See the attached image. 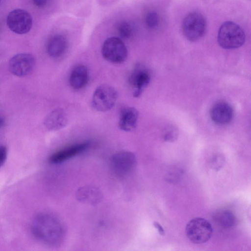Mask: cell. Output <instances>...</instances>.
Wrapping results in <instances>:
<instances>
[{
    "label": "cell",
    "mask_w": 251,
    "mask_h": 251,
    "mask_svg": "<svg viewBox=\"0 0 251 251\" xmlns=\"http://www.w3.org/2000/svg\"><path fill=\"white\" fill-rule=\"evenodd\" d=\"M31 230L40 241L49 245H55L61 242L64 229L61 222L54 216L42 213L33 219Z\"/></svg>",
    "instance_id": "obj_1"
},
{
    "label": "cell",
    "mask_w": 251,
    "mask_h": 251,
    "mask_svg": "<svg viewBox=\"0 0 251 251\" xmlns=\"http://www.w3.org/2000/svg\"><path fill=\"white\" fill-rule=\"evenodd\" d=\"M243 29L233 22H226L220 26L218 34V42L223 48L233 49L241 47L245 41Z\"/></svg>",
    "instance_id": "obj_2"
},
{
    "label": "cell",
    "mask_w": 251,
    "mask_h": 251,
    "mask_svg": "<svg viewBox=\"0 0 251 251\" xmlns=\"http://www.w3.org/2000/svg\"><path fill=\"white\" fill-rule=\"evenodd\" d=\"M185 232L192 243L199 244L204 243L210 239L213 229L211 224L205 219L195 218L187 224Z\"/></svg>",
    "instance_id": "obj_3"
},
{
    "label": "cell",
    "mask_w": 251,
    "mask_h": 251,
    "mask_svg": "<svg viewBox=\"0 0 251 251\" xmlns=\"http://www.w3.org/2000/svg\"><path fill=\"white\" fill-rule=\"evenodd\" d=\"M206 27V21L203 15L198 12H192L183 20V33L187 40L196 41L203 36Z\"/></svg>",
    "instance_id": "obj_4"
},
{
    "label": "cell",
    "mask_w": 251,
    "mask_h": 251,
    "mask_svg": "<svg viewBox=\"0 0 251 251\" xmlns=\"http://www.w3.org/2000/svg\"><path fill=\"white\" fill-rule=\"evenodd\" d=\"M117 98L118 93L114 88L103 84L98 87L94 91L92 103L97 111L106 112L114 106Z\"/></svg>",
    "instance_id": "obj_5"
},
{
    "label": "cell",
    "mask_w": 251,
    "mask_h": 251,
    "mask_svg": "<svg viewBox=\"0 0 251 251\" xmlns=\"http://www.w3.org/2000/svg\"><path fill=\"white\" fill-rule=\"evenodd\" d=\"M101 53L103 58L113 63L123 62L127 56L125 44L120 38L116 37H110L104 41Z\"/></svg>",
    "instance_id": "obj_6"
},
{
    "label": "cell",
    "mask_w": 251,
    "mask_h": 251,
    "mask_svg": "<svg viewBox=\"0 0 251 251\" xmlns=\"http://www.w3.org/2000/svg\"><path fill=\"white\" fill-rule=\"evenodd\" d=\"M9 28L18 34L28 32L32 25V18L26 11L16 9L9 13L6 20Z\"/></svg>",
    "instance_id": "obj_7"
},
{
    "label": "cell",
    "mask_w": 251,
    "mask_h": 251,
    "mask_svg": "<svg viewBox=\"0 0 251 251\" xmlns=\"http://www.w3.org/2000/svg\"><path fill=\"white\" fill-rule=\"evenodd\" d=\"M111 168L116 175L126 176L135 167V155L129 151H121L114 154L110 160Z\"/></svg>",
    "instance_id": "obj_8"
},
{
    "label": "cell",
    "mask_w": 251,
    "mask_h": 251,
    "mask_svg": "<svg viewBox=\"0 0 251 251\" xmlns=\"http://www.w3.org/2000/svg\"><path fill=\"white\" fill-rule=\"evenodd\" d=\"M34 64L35 59L31 54L22 53L11 58L9 62V68L12 74L21 77L30 73Z\"/></svg>",
    "instance_id": "obj_9"
},
{
    "label": "cell",
    "mask_w": 251,
    "mask_h": 251,
    "mask_svg": "<svg viewBox=\"0 0 251 251\" xmlns=\"http://www.w3.org/2000/svg\"><path fill=\"white\" fill-rule=\"evenodd\" d=\"M212 121L218 125L229 123L233 116V111L231 106L226 102H219L215 104L210 110Z\"/></svg>",
    "instance_id": "obj_10"
},
{
    "label": "cell",
    "mask_w": 251,
    "mask_h": 251,
    "mask_svg": "<svg viewBox=\"0 0 251 251\" xmlns=\"http://www.w3.org/2000/svg\"><path fill=\"white\" fill-rule=\"evenodd\" d=\"M89 146V143L84 142L66 148L53 153L50 157V161L53 164L60 163L83 152Z\"/></svg>",
    "instance_id": "obj_11"
},
{
    "label": "cell",
    "mask_w": 251,
    "mask_h": 251,
    "mask_svg": "<svg viewBox=\"0 0 251 251\" xmlns=\"http://www.w3.org/2000/svg\"><path fill=\"white\" fill-rule=\"evenodd\" d=\"M151 77L148 72L143 68L137 67L132 73L129 80L135 89L133 96L138 97L149 84Z\"/></svg>",
    "instance_id": "obj_12"
},
{
    "label": "cell",
    "mask_w": 251,
    "mask_h": 251,
    "mask_svg": "<svg viewBox=\"0 0 251 251\" xmlns=\"http://www.w3.org/2000/svg\"><path fill=\"white\" fill-rule=\"evenodd\" d=\"M138 115V111L134 107L123 108L120 112L118 122L119 128L126 131L133 130L136 126Z\"/></svg>",
    "instance_id": "obj_13"
},
{
    "label": "cell",
    "mask_w": 251,
    "mask_h": 251,
    "mask_svg": "<svg viewBox=\"0 0 251 251\" xmlns=\"http://www.w3.org/2000/svg\"><path fill=\"white\" fill-rule=\"evenodd\" d=\"M68 123V118L65 111L57 108L51 111L46 117L44 124L50 130H57L65 127Z\"/></svg>",
    "instance_id": "obj_14"
},
{
    "label": "cell",
    "mask_w": 251,
    "mask_h": 251,
    "mask_svg": "<svg viewBox=\"0 0 251 251\" xmlns=\"http://www.w3.org/2000/svg\"><path fill=\"white\" fill-rule=\"evenodd\" d=\"M68 42L66 38L56 34L51 37L47 45V51L52 57H58L63 55L67 50Z\"/></svg>",
    "instance_id": "obj_15"
},
{
    "label": "cell",
    "mask_w": 251,
    "mask_h": 251,
    "mask_svg": "<svg viewBox=\"0 0 251 251\" xmlns=\"http://www.w3.org/2000/svg\"><path fill=\"white\" fill-rule=\"evenodd\" d=\"M88 80V72L86 66L79 65L72 70L69 82L73 88L76 89L82 88L87 83Z\"/></svg>",
    "instance_id": "obj_16"
},
{
    "label": "cell",
    "mask_w": 251,
    "mask_h": 251,
    "mask_svg": "<svg viewBox=\"0 0 251 251\" xmlns=\"http://www.w3.org/2000/svg\"><path fill=\"white\" fill-rule=\"evenodd\" d=\"M100 191L96 188L84 187L77 192L78 200L91 204L96 203L101 199Z\"/></svg>",
    "instance_id": "obj_17"
},
{
    "label": "cell",
    "mask_w": 251,
    "mask_h": 251,
    "mask_svg": "<svg viewBox=\"0 0 251 251\" xmlns=\"http://www.w3.org/2000/svg\"><path fill=\"white\" fill-rule=\"evenodd\" d=\"M214 220L219 226L225 228L233 226L236 222L234 215L228 210H222L216 212Z\"/></svg>",
    "instance_id": "obj_18"
},
{
    "label": "cell",
    "mask_w": 251,
    "mask_h": 251,
    "mask_svg": "<svg viewBox=\"0 0 251 251\" xmlns=\"http://www.w3.org/2000/svg\"><path fill=\"white\" fill-rule=\"evenodd\" d=\"M117 31L119 36L123 39H128L131 37L134 32L133 25L128 22L122 21L119 23L117 27Z\"/></svg>",
    "instance_id": "obj_19"
},
{
    "label": "cell",
    "mask_w": 251,
    "mask_h": 251,
    "mask_svg": "<svg viewBox=\"0 0 251 251\" xmlns=\"http://www.w3.org/2000/svg\"><path fill=\"white\" fill-rule=\"evenodd\" d=\"M145 22L147 26L151 29L156 28L159 23L158 13L154 11L149 12L146 15Z\"/></svg>",
    "instance_id": "obj_20"
},
{
    "label": "cell",
    "mask_w": 251,
    "mask_h": 251,
    "mask_svg": "<svg viewBox=\"0 0 251 251\" xmlns=\"http://www.w3.org/2000/svg\"><path fill=\"white\" fill-rule=\"evenodd\" d=\"M225 159L221 155H216L213 157L210 161V165L215 170H220L223 166Z\"/></svg>",
    "instance_id": "obj_21"
},
{
    "label": "cell",
    "mask_w": 251,
    "mask_h": 251,
    "mask_svg": "<svg viewBox=\"0 0 251 251\" xmlns=\"http://www.w3.org/2000/svg\"><path fill=\"white\" fill-rule=\"evenodd\" d=\"M7 155V150L4 146H0V167L4 163Z\"/></svg>",
    "instance_id": "obj_22"
},
{
    "label": "cell",
    "mask_w": 251,
    "mask_h": 251,
    "mask_svg": "<svg viewBox=\"0 0 251 251\" xmlns=\"http://www.w3.org/2000/svg\"><path fill=\"white\" fill-rule=\"evenodd\" d=\"M153 226L155 228L157 229L159 233L161 235H164L165 234V231L160 224L157 222H153Z\"/></svg>",
    "instance_id": "obj_23"
},
{
    "label": "cell",
    "mask_w": 251,
    "mask_h": 251,
    "mask_svg": "<svg viewBox=\"0 0 251 251\" xmlns=\"http://www.w3.org/2000/svg\"><path fill=\"white\" fill-rule=\"evenodd\" d=\"M34 4L38 7H44L47 3L48 0H33Z\"/></svg>",
    "instance_id": "obj_24"
},
{
    "label": "cell",
    "mask_w": 251,
    "mask_h": 251,
    "mask_svg": "<svg viewBox=\"0 0 251 251\" xmlns=\"http://www.w3.org/2000/svg\"><path fill=\"white\" fill-rule=\"evenodd\" d=\"M3 124V120L2 119L0 118V127L2 126Z\"/></svg>",
    "instance_id": "obj_25"
}]
</instances>
